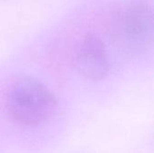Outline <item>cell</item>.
<instances>
[{
  "label": "cell",
  "mask_w": 154,
  "mask_h": 153,
  "mask_svg": "<svg viewBox=\"0 0 154 153\" xmlns=\"http://www.w3.org/2000/svg\"><path fill=\"white\" fill-rule=\"evenodd\" d=\"M121 26L125 38L133 44L148 41L152 32V12L143 5H133L122 15Z\"/></svg>",
  "instance_id": "3957f363"
},
{
  "label": "cell",
  "mask_w": 154,
  "mask_h": 153,
  "mask_svg": "<svg viewBox=\"0 0 154 153\" xmlns=\"http://www.w3.org/2000/svg\"><path fill=\"white\" fill-rule=\"evenodd\" d=\"M5 107L14 122L25 126H37L51 117L56 107V99L42 82L23 78L7 88Z\"/></svg>",
  "instance_id": "6da1fadb"
},
{
  "label": "cell",
  "mask_w": 154,
  "mask_h": 153,
  "mask_svg": "<svg viewBox=\"0 0 154 153\" xmlns=\"http://www.w3.org/2000/svg\"><path fill=\"white\" fill-rule=\"evenodd\" d=\"M76 66L85 78L99 81L109 71V60L104 41L95 33H88L81 41Z\"/></svg>",
  "instance_id": "7a4b0ae2"
}]
</instances>
